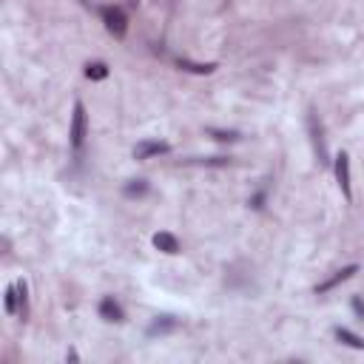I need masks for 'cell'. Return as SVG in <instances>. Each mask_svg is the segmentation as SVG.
Here are the masks:
<instances>
[{
    "mask_svg": "<svg viewBox=\"0 0 364 364\" xmlns=\"http://www.w3.org/2000/svg\"><path fill=\"white\" fill-rule=\"evenodd\" d=\"M333 171H336V182L341 188V194H345L347 200H353V188H350V157L341 151L333 162Z\"/></svg>",
    "mask_w": 364,
    "mask_h": 364,
    "instance_id": "277c9868",
    "label": "cell"
},
{
    "mask_svg": "<svg viewBox=\"0 0 364 364\" xmlns=\"http://www.w3.org/2000/svg\"><path fill=\"white\" fill-rule=\"evenodd\" d=\"M211 137H213V140H220V142H237V140H239L237 131H217V128L211 131Z\"/></svg>",
    "mask_w": 364,
    "mask_h": 364,
    "instance_id": "9a60e30c",
    "label": "cell"
},
{
    "mask_svg": "<svg viewBox=\"0 0 364 364\" xmlns=\"http://www.w3.org/2000/svg\"><path fill=\"white\" fill-rule=\"evenodd\" d=\"M177 66L180 69H185V72H194V74H211L213 69H217V66H213V63H191V60H177Z\"/></svg>",
    "mask_w": 364,
    "mask_h": 364,
    "instance_id": "8fae6325",
    "label": "cell"
},
{
    "mask_svg": "<svg viewBox=\"0 0 364 364\" xmlns=\"http://www.w3.org/2000/svg\"><path fill=\"white\" fill-rule=\"evenodd\" d=\"M85 131H89V117H85V105L77 100L74 103V114H72V128H69V137H72V148H74V151H80V148H83Z\"/></svg>",
    "mask_w": 364,
    "mask_h": 364,
    "instance_id": "7a4b0ae2",
    "label": "cell"
},
{
    "mask_svg": "<svg viewBox=\"0 0 364 364\" xmlns=\"http://www.w3.org/2000/svg\"><path fill=\"white\" fill-rule=\"evenodd\" d=\"M145 191H148V182L145 180H131V182L125 185V197H142Z\"/></svg>",
    "mask_w": 364,
    "mask_h": 364,
    "instance_id": "5bb4252c",
    "label": "cell"
},
{
    "mask_svg": "<svg viewBox=\"0 0 364 364\" xmlns=\"http://www.w3.org/2000/svg\"><path fill=\"white\" fill-rule=\"evenodd\" d=\"M353 273H358V265H347V268H341V270H336L330 279H325L322 285H316V293H328V290H333L336 285H341V282H347Z\"/></svg>",
    "mask_w": 364,
    "mask_h": 364,
    "instance_id": "8992f818",
    "label": "cell"
},
{
    "mask_svg": "<svg viewBox=\"0 0 364 364\" xmlns=\"http://www.w3.org/2000/svg\"><path fill=\"white\" fill-rule=\"evenodd\" d=\"M100 316L105 319V322H122V308L114 302L111 296H105L100 302Z\"/></svg>",
    "mask_w": 364,
    "mask_h": 364,
    "instance_id": "ba28073f",
    "label": "cell"
},
{
    "mask_svg": "<svg viewBox=\"0 0 364 364\" xmlns=\"http://www.w3.org/2000/svg\"><path fill=\"white\" fill-rule=\"evenodd\" d=\"M336 339L341 341V345H347V347H356V350H364V339L350 333L347 328H336Z\"/></svg>",
    "mask_w": 364,
    "mask_h": 364,
    "instance_id": "9c48e42d",
    "label": "cell"
},
{
    "mask_svg": "<svg viewBox=\"0 0 364 364\" xmlns=\"http://www.w3.org/2000/svg\"><path fill=\"white\" fill-rule=\"evenodd\" d=\"M3 305H6V313L14 316L20 313V302H17V285H9L6 288V296H3Z\"/></svg>",
    "mask_w": 364,
    "mask_h": 364,
    "instance_id": "7c38bea8",
    "label": "cell"
},
{
    "mask_svg": "<svg viewBox=\"0 0 364 364\" xmlns=\"http://www.w3.org/2000/svg\"><path fill=\"white\" fill-rule=\"evenodd\" d=\"M154 248H160L168 256H174V253H180V239L174 237V233L160 231V233H154Z\"/></svg>",
    "mask_w": 364,
    "mask_h": 364,
    "instance_id": "52a82bcc",
    "label": "cell"
},
{
    "mask_svg": "<svg viewBox=\"0 0 364 364\" xmlns=\"http://www.w3.org/2000/svg\"><path fill=\"white\" fill-rule=\"evenodd\" d=\"M177 325H180V322H177L174 316H160L157 322H154L151 328H148V336H157V333H168V330H174Z\"/></svg>",
    "mask_w": 364,
    "mask_h": 364,
    "instance_id": "30bf717a",
    "label": "cell"
},
{
    "mask_svg": "<svg viewBox=\"0 0 364 364\" xmlns=\"http://www.w3.org/2000/svg\"><path fill=\"white\" fill-rule=\"evenodd\" d=\"M308 131H310V140H313V151L319 157L322 165H330V151H328V142H325V128H322V120H319L313 111L308 117Z\"/></svg>",
    "mask_w": 364,
    "mask_h": 364,
    "instance_id": "6da1fadb",
    "label": "cell"
},
{
    "mask_svg": "<svg viewBox=\"0 0 364 364\" xmlns=\"http://www.w3.org/2000/svg\"><path fill=\"white\" fill-rule=\"evenodd\" d=\"M160 154H168V142H157V140H145L134 148V157L137 160H151V157H160Z\"/></svg>",
    "mask_w": 364,
    "mask_h": 364,
    "instance_id": "5b68a950",
    "label": "cell"
},
{
    "mask_svg": "<svg viewBox=\"0 0 364 364\" xmlns=\"http://www.w3.org/2000/svg\"><path fill=\"white\" fill-rule=\"evenodd\" d=\"M353 310H356V313L364 319V305H361V299H353Z\"/></svg>",
    "mask_w": 364,
    "mask_h": 364,
    "instance_id": "2e32d148",
    "label": "cell"
},
{
    "mask_svg": "<svg viewBox=\"0 0 364 364\" xmlns=\"http://www.w3.org/2000/svg\"><path fill=\"white\" fill-rule=\"evenodd\" d=\"M100 14H103L105 32L114 34V37H125V32H128V17H125V12L120 6H105Z\"/></svg>",
    "mask_w": 364,
    "mask_h": 364,
    "instance_id": "3957f363",
    "label": "cell"
},
{
    "mask_svg": "<svg viewBox=\"0 0 364 364\" xmlns=\"http://www.w3.org/2000/svg\"><path fill=\"white\" fill-rule=\"evenodd\" d=\"M85 77L89 80H105L109 77V66H105V63H89V66H85Z\"/></svg>",
    "mask_w": 364,
    "mask_h": 364,
    "instance_id": "4fadbf2b",
    "label": "cell"
}]
</instances>
